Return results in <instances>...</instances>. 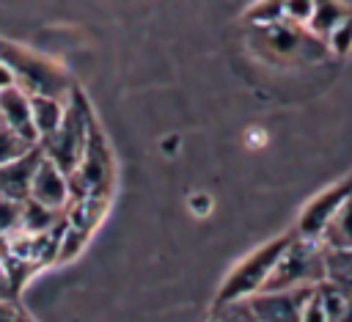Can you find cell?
<instances>
[{
    "mask_svg": "<svg viewBox=\"0 0 352 322\" xmlns=\"http://www.w3.org/2000/svg\"><path fill=\"white\" fill-rule=\"evenodd\" d=\"M327 281V250L319 239L292 237L286 250L280 253L278 264L272 267L261 292H280V289H314Z\"/></svg>",
    "mask_w": 352,
    "mask_h": 322,
    "instance_id": "obj_1",
    "label": "cell"
},
{
    "mask_svg": "<svg viewBox=\"0 0 352 322\" xmlns=\"http://www.w3.org/2000/svg\"><path fill=\"white\" fill-rule=\"evenodd\" d=\"M294 237V228L267 239L264 245H258L256 250H250L245 259H239L234 264V270L223 278L220 289H217V297H214V305H223V303H234V300H248L250 294L261 292L272 267L278 264L280 253L286 250V245L292 242Z\"/></svg>",
    "mask_w": 352,
    "mask_h": 322,
    "instance_id": "obj_2",
    "label": "cell"
},
{
    "mask_svg": "<svg viewBox=\"0 0 352 322\" xmlns=\"http://www.w3.org/2000/svg\"><path fill=\"white\" fill-rule=\"evenodd\" d=\"M91 121H94V116H91V107L85 102V96L80 94V88H72L60 124L55 127L52 135H47L38 143L41 154L50 157L66 173H72L77 160H80V154H82V149H85V138H88Z\"/></svg>",
    "mask_w": 352,
    "mask_h": 322,
    "instance_id": "obj_3",
    "label": "cell"
},
{
    "mask_svg": "<svg viewBox=\"0 0 352 322\" xmlns=\"http://www.w3.org/2000/svg\"><path fill=\"white\" fill-rule=\"evenodd\" d=\"M0 58L14 69L16 74V85L22 91H28L30 96L44 94V96H69V91L74 88L69 83V77L63 74L60 66H55L50 58L30 52L19 44H8L0 41Z\"/></svg>",
    "mask_w": 352,
    "mask_h": 322,
    "instance_id": "obj_4",
    "label": "cell"
},
{
    "mask_svg": "<svg viewBox=\"0 0 352 322\" xmlns=\"http://www.w3.org/2000/svg\"><path fill=\"white\" fill-rule=\"evenodd\" d=\"M352 193V176L346 179H338L333 184H327L324 190H319L297 215L294 220V231L297 237H308V239H319L324 226L330 223V217L338 212V206L344 204V198Z\"/></svg>",
    "mask_w": 352,
    "mask_h": 322,
    "instance_id": "obj_5",
    "label": "cell"
},
{
    "mask_svg": "<svg viewBox=\"0 0 352 322\" xmlns=\"http://www.w3.org/2000/svg\"><path fill=\"white\" fill-rule=\"evenodd\" d=\"M311 289H280V292H256L248 297V305L258 322H302V308Z\"/></svg>",
    "mask_w": 352,
    "mask_h": 322,
    "instance_id": "obj_6",
    "label": "cell"
},
{
    "mask_svg": "<svg viewBox=\"0 0 352 322\" xmlns=\"http://www.w3.org/2000/svg\"><path fill=\"white\" fill-rule=\"evenodd\" d=\"M28 198L44 204V206H52V209H66L69 201H72V182H69V173L63 168H58L50 157L41 154L36 171H33V179H30V190H28Z\"/></svg>",
    "mask_w": 352,
    "mask_h": 322,
    "instance_id": "obj_7",
    "label": "cell"
},
{
    "mask_svg": "<svg viewBox=\"0 0 352 322\" xmlns=\"http://www.w3.org/2000/svg\"><path fill=\"white\" fill-rule=\"evenodd\" d=\"M0 121L11 127L16 135H22L25 140L38 146V135H36L33 116H30V94L22 91L19 85L0 91Z\"/></svg>",
    "mask_w": 352,
    "mask_h": 322,
    "instance_id": "obj_8",
    "label": "cell"
},
{
    "mask_svg": "<svg viewBox=\"0 0 352 322\" xmlns=\"http://www.w3.org/2000/svg\"><path fill=\"white\" fill-rule=\"evenodd\" d=\"M38 160H41V149L36 146V149H30L28 154H22L11 162H3L0 165V195L14 198V201H25Z\"/></svg>",
    "mask_w": 352,
    "mask_h": 322,
    "instance_id": "obj_9",
    "label": "cell"
},
{
    "mask_svg": "<svg viewBox=\"0 0 352 322\" xmlns=\"http://www.w3.org/2000/svg\"><path fill=\"white\" fill-rule=\"evenodd\" d=\"M66 99L69 96H44L36 94L30 96V116H33V127L38 135V143L55 132V127L60 124L63 113H66Z\"/></svg>",
    "mask_w": 352,
    "mask_h": 322,
    "instance_id": "obj_10",
    "label": "cell"
},
{
    "mask_svg": "<svg viewBox=\"0 0 352 322\" xmlns=\"http://www.w3.org/2000/svg\"><path fill=\"white\" fill-rule=\"evenodd\" d=\"M349 14H352V8H349L344 0H314L311 17H308V22H305V30H308L314 39L324 41V36H327L344 17H349Z\"/></svg>",
    "mask_w": 352,
    "mask_h": 322,
    "instance_id": "obj_11",
    "label": "cell"
},
{
    "mask_svg": "<svg viewBox=\"0 0 352 322\" xmlns=\"http://www.w3.org/2000/svg\"><path fill=\"white\" fill-rule=\"evenodd\" d=\"M319 242L324 250H349L352 248V193L344 198L338 212L330 217Z\"/></svg>",
    "mask_w": 352,
    "mask_h": 322,
    "instance_id": "obj_12",
    "label": "cell"
},
{
    "mask_svg": "<svg viewBox=\"0 0 352 322\" xmlns=\"http://www.w3.org/2000/svg\"><path fill=\"white\" fill-rule=\"evenodd\" d=\"M327 281L352 289V248L349 250H327Z\"/></svg>",
    "mask_w": 352,
    "mask_h": 322,
    "instance_id": "obj_13",
    "label": "cell"
},
{
    "mask_svg": "<svg viewBox=\"0 0 352 322\" xmlns=\"http://www.w3.org/2000/svg\"><path fill=\"white\" fill-rule=\"evenodd\" d=\"M322 44H324L333 55H346V52H352V14L344 17V19L324 36Z\"/></svg>",
    "mask_w": 352,
    "mask_h": 322,
    "instance_id": "obj_14",
    "label": "cell"
},
{
    "mask_svg": "<svg viewBox=\"0 0 352 322\" xmlns=\"http://www.w3.org/2000/svg\"><path fill=\"white\" fill-rule=\"evenodd\" d=\"M248 19H250L253 25H258V28L283 22V0H258V3L248 11Z\"/></svg>",
    "mask_w": 352,
    "mask_h": 322,
    "instance_id": "obj_15",
    "label": "cell"
},
{
    "mask_svg": "<svg viewBox=\"0 0 352 322\" xmlns=\"http://www.w3.org/2000/svg\"><path fill=\"white\" fill-rule=\"evenodd\" d=\"M212 322H258L248 305V300H234V303H223L214 305V316Z\"/></svg>",
    "mask_w": 352,
    "mask_h": 322,
    "instance_id": "obj_16",
    "label": "cell"
},
{
    "mask_svg": "<svg viewBox=\"0 0 352 322\" xmlns=\"http://www.w3.org/2000/svg\"><path fill=\"white\" fill-rule=\"evenodd\" d=\"M19 220H22V201H14V198L0 195V237L16 231L19 228Z\"/></svg>",
    "mask_w": 352,
    "mask_h": 322,
    "instance_id": "obj_17",
    "label": "cell"
},
{
    "mask_svg": "<svg viewBox=\"0 0 352 322\" xmlns=\"http://www.w3.org/2000/svg\"><path fill=\"white\" fill-rule=\"evenodd\" d=\"M311 8H314V0H283V22L305 28Z\"/></svg>",
    "mask_w": 352,
    "mask_h": 322,
    "instance_id": "obj_18",
    "label": "cell"
},
{
    "mask_svg": "<svg viewBox=\"0 0 352 322\" xmlns=\"http://www.w3.org/2000/svg\"><path fill=\"white\" fill-rule=\"evenodd\" d=\"M0 322H33L16 297H0Z\"/></svg>",
    "mask_w": 352,
    "mask_h": 322,
    "instance_id": "obj_19",
    "label": "cell"
},
{
    "mask_svg": "<svg viewBox=\"0 0 352 322\" xmlns=\"http://www.w3.org/2000/svg\"><path fill=\"white\" fill-rule=\"evenodd\" d=\"M11 85H16V74H14V69L0 58V91L11 88Z\"/></svg>",
    "mask_w": 352,
    "mask_h": 322,
    "instance_id": "obj_20",
    "label": "cell"
}]
</instances>
